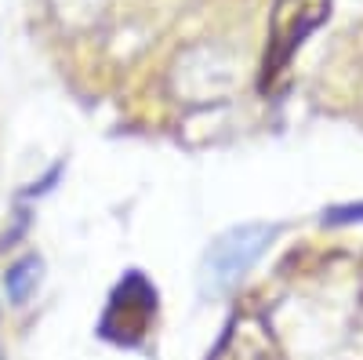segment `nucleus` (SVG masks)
<instances>
[{
  "mask_svg": "<svg viewBox=\"0 0 363 360\" xmlns=\"http://www.w3.org/2000/svg\"><path fill=\"white\" fill-rule=\"evenodd\" d=\"M37 273H40V262H37V258H22V262H15V266L8 269L4 288H8V295H11V302H26L29 291H33V284H37Z\"/></svg>",
  "mask_w": 363,
  "mask_h": 360,
  "instance_id": "nucleus-2",
  "label": "nucleus"
},
{
  "mask_svg": "<svg viewBox=\"0 0 363 360\" xmlns=\"http://www.w3.org/2000/svg\"><path fill=\"white\" fill-rule=\"evenodd\" d=\"M272 229L269 226H240L225 233L207 255V284L211 288H229L255 266V258L265 251Z\"/></svg>",
  "mask_w": 363,
  "mask_h": 360,
  "instance_id": "nucleus-1",
  "label": "nucleus"
}]
</instances>
